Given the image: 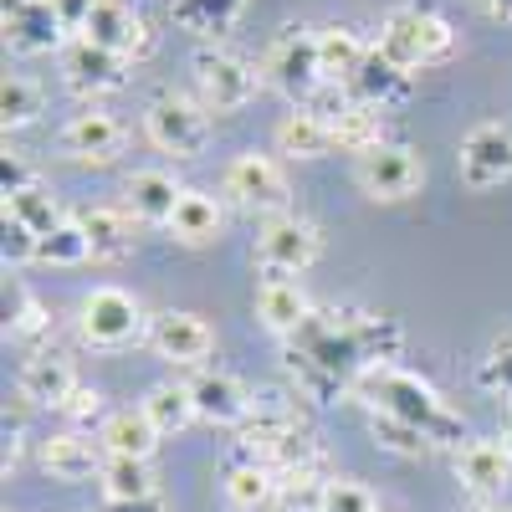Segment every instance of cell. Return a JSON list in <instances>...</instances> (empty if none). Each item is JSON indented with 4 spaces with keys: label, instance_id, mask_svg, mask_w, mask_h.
I'll use <instances>...</instances> for the list:
<instances>
[{
    "label": "cell",
    "instance_id": "cell-1",
    "mask_svg": "<svg viewBox=\"0 0 512 512\" xmlns=\"http://www.w3.org/2000/svg\"><path fill=\"white\" fill-rule=\"evenodd\" d=\"M405 333L395 318L338 303V308H313V318L282 338V369L292 379V395L313 405H338L359 395V379L369 369H384L400 359Z\"/></svg>",
    "mask_w": 512,
    "mask_h": 512
},
{
    "label": "cell",
    "instance_id": "cell-2",
    "mask_svg": "<svg viewBox=\"0 0 512 512\" xmlns=\"http://www.w3.org/2000/svg\"><path fill=\"white\" fill-rule=\"evenodd\" d=\"M303 395H282V390H262L251 400V415L236 425V456L262 461L272 472H287V466L318 461L323 446L313 436V425L297 405Z\"/></svg>",
    "mask_w": 512,
    "mask_h": 512
},
{
    "label": "cell",
    "instance_id": "cell-3",
    "mask_svg": "<svg viewBox=\"0 0 512 512\" xmlns=\"http://www.w3.org/2000/svg\"><path fill=\"white\" fill-rule=\"evenodd\" d=\"M369 405V415H395L405 425H415L420 436H431V446H461V415L441 400V390L431 379H420L400 364L369 369L359 379V395Z\"/></svg>",
    "mask_w": 512,
    "mask_h": 512
},
{
    "label": "cell",
    "instance_id": "cell-4",
    "mask_svg": "<svg viewBox=\"0 0 512 512\" xmlns=\"http://www.w3.org/2000/svg\"><path fill=\"white\" fill-rule=\"evenodd\" d=\"M374 47L390 62H400L405 72H420V67H436L456 52V31H451L446 16L425 11V6H400V11L384 16Z\"/></svg>",
    "mask_w": 512,
    "mask_h": 512
},
{
    "label": "cell",
    "instance_id": "cell-5",
    "mask_svg": "<svg viewBox=\"0 0 512 512\" xmlns=\"http://www.w3.org/2000/svg\"><path fill=\"white\" fill-rule=\"evenodd\" d=\"M267 82L277 93L292 98V108H308L328 82H323V62H318V31L308 26H282L267 47Z\"/></svg>",
    "mask_w": 512,
    "mask_h": 512
},
{
    "label": "cell",
    "instance_id": "cell-6",
    "mask_svg": "<svg viewBox=\"0 0 512 512\" xmlns=\"http://www.w3.org/2000/svg\"><path fill=\"white\" fill-rule=\"evenodd\" d=\"M77 328L93 349H128V344H139V338H149L139 297L123 292V287H93L77 308Z\"/></svg>",
    "mask_w": 512,
    "mask_h": 512
},
{
    "label": "cell",
    "instance_id": "cell-7",
    "mask_svg": "<svg viewBox=\"0 0 512 512\" xmlns=\"http://www.w3.org/2000/svg\"><path fill=\"white\" fill-rule=\"evenodd\" d=\"M190 72H195V93H200V103L210 113H236V108H246L256 98V88H262V72H256L241 52H231V47L195 52Z\"/></svg>",
    "mask_w": 512,
    "mask_h": 512
},
{
    "label": "cell",
    "instance_id": "cell-8",
    "mask_svg": "<svg viewBox=\"0 0 512 512\" xmlns=\"http://www.w3.org/2000/svg\"><path fill=\"white\" fill-rule=\"evenodd\" d=\"M323 251V236L308 216H292V210H282V216H267L262 231H256V267H262L267 277H303Z\"/></svg>",
    "mask_w": 512,
    "mask_h": 512
},
{
    "label": "cell",
    "instance_id": "cell-9",
    "mask_svg": "<svg viewBox=\"0 0 512 512\" xmlns=\"http://www.w3.org/2000/svg\"><path fill=\"white\" fill-rule=\"evenodd\" d=\"M144 134L154 149L175 154V159H195L205 154L210 144V108L205 103H190L180 93H159L144 113Z\"/></svg>",
    "mask_w": 512,
    "mask_h": 512
},
{
    "label": "cell",
    "instance_id": "cell-10",
    "mask_svg": "<svg viewBox=\"0 0 512 512\" xmlns=\"http://www.w3.org/2000/svg\"><path fill=\"white\" fill-rule=\"evenodd\" d=\"M226 195L251 210V216H282L287 210V175H282V164L267 159V154H236L226 164Z\"/></svg>",
    "mask_w": 512,
    "mask_h": 512
},
{
    "label": "cell",
    "instance_id": "cell-11",
    "mask_svg": "<svg viewBox=\"0 0 512 512\" xmlns=\"http://www.w3.org/2000/svg\"><path fill=\"white\" fill-rule=\"evenodd\" d=\"M461 185L466 190H497L512 180V123H477L461 139Z\"/></svg>",
    "mask_w": 512,
    "mask_h": 512
},
{
    "label": "cell",
    "instance_id": "cell-12",
    "mask_svg": "<svg viewBox=\"0 0 512 512\" xmlns=\"http://www.w3.org/2000/svg\"><path fill=\"white\" fill-rule=\"evenodd\" d=\"M149 349L164 359V364H180V369H195L216 354V333L200 313H180L169 308L159 318H149Z\"/></svg>",
    "mask_w": 512,
    "mask_h": 512
},
{
    "label": "cell",
    "instance_id": "cell-13",
    "mask_svg": "<svg viewBox=\"0 0 512 512\" xmlns=\"http://www.w3.org/2000/svg\"><path fill=\"white\" fill-rule=\"evenodd\" d=\"M359 185L374 195V200H410L420 185H425V164L415 149L405 144H379L374 154L359 159Z\"/></svg>",
    "mask_w": 512,
    "mask_h": 512
},
{
    "label": "cell",
    "instance_id": "cell-14",
    "mask_svg": "<svg viewBox=\"0 0 512 512\" xmlns=\"http://www.w3.org/2000/svg\"><path fill=\"white\" fill-rule=\"evenodd\" d=\"M82 41H93L103 52H118L128 62L144 57L149 52V21L139 16V0H98Z\"/></svg>",
    "mask_w": 512,
    "mask_h": 512
},
{
    "label": "cell",
    "instance_id": "cell-15",
    "mask_svg": "<svg viewBox=\"0 0 512 512\" xmlns=\"http://www.w3.org/2000/svg\"><path fill=\"white\" fill-rule=\"evenodd\" d=\"M62 154L77 159V164H113L123 154V123L108 113V108H82L62 123L57 134Z\"/></svg>",
    "mask_w": 512,
    "mask_h": 512
},
{
    "label": "cell",
    "instance_id": "cell-16",
    "mask_svg": "<svg viewBox=\"0 0 512 512\" xmlns=\"http://www.w3.org/2000/svg\"><path fill=\"white\" fill-rule=\"evenodd\" d=\"M190 400H195V420H205V425H236L251 415V390L231 374V369H200L195 379H190Z\"/></svg>",
    "mask_w": 512,
    "mask_h": 512
},
{
    "label": "cell",
    "instance_id": "cell-17",
    "mask_svg": "<svg viewBox=\"0 0 512 512\" xmlns=\"http://www.w3.org/2000/svg\"><path fill=\"white\" fill-rule=\"evenodd\" d=\"M62 72H67V88L82 93V98H103V93H118L128 82V57L118 52H103L93 41H72L67 57H62Z\"/></svg>",
    "mask_w": 512,
    "mask_h": 512
},
{
    "label": "cell",
    "instance_id": "cell-18",
    "mask_svg": "<svg viewBox=\"0 0 512 512\" xmlns=\"http://www.w3.org/2000/svg\"><path fill=\"white\" fill-rule=\"evenodd\" d=\"M456 482L477 502H497L512 482V451L502 441H466L456 451Z\"/></svg>",
    "mask_w": 512,
    "mask_h": 512
},
{
    "label": "cell",
    "instance_id": "cell-19",
    "mask_svg": "<svg viewBox=\"0 0 512 512\" xmlns=\"http://www.w3.org/2000/svg\"><path fill=\"white\" fill-rule=\"evenodd\" d=\"M103 461L108 456H103V446L88 431H57V436L41 441V466H47V477L52 482H67V487L93 482L103 472Z\"/></svg>",
    "mask_w": 512,
    "mask_h": 512
},
{
    "label": "cell",
    "instance_id": "cell-20",
    "mask_svg": "<svg viewBox=\"0 0 512 512\" xmlns=\"http://www.w3.org/2000/svg\"><path fill=\"white\" fill-rule=\"evenodd\" d=\"M77 369H72V359H62V354H31L26 364H21V379H16V390H21V400L26 405H36V410H62L67 400H72V390H77Z\"/></svg>",
    "mask_w": 512,
    "mask_h": 512
},
{
    "label": "cell",
    "instance_id": "cell-21",
    "mask_svg": "<svg viewBox=\"0 0 512 512\" xmlns=\"http://www.w3.org/2000/svg\"><path fill=\"white\" fill-rule=\"evenodd\" d=\"M0 26H6V47L16 57H41V52H57L62 47V21L52 11V0H26V6L6 11L0 16Z\"/></svg>",
    "mask_w": 512,
    "mask_h": 512
},
{
    "label": "cell",
    "instance_id": "cell-22",
    "mask_svg": "<svg viewBox=\"0 0 512 512\" xmlns=\"http://www.w3.org/2000/svg\"><path fill=\"white\" fill-rule=\"evenodd\" d=\"M221 492L236 512H277L282 507V487H277V472L262 461H246L231 451L226 472H221Z\"/></svg>",
    "mask_w": 512,
    "mask_h": 512
},
{
    "label": "cell",
    "instance_id": "cell-23",
    "mask_svg": "<svg viewBox=\"0 0 512 512\" xmlns=\"http://www.w3.org/2000/svg\"><path fill=\"white\" fill-rule=\"evenodd\" d=\"M180 180L169 175V169H139L134 180L123 185V210L144 226H169L180 210Z\"/></svg>",
    "mask_w": 512,
    "mask_h": 512
},
{
    "label": "cell",
    "instance_id": "cell-24",
    "mask_svg": "<svg viewBox=\"0 0 512 512\" xmlns=\"http://www.w3.org/2000/svg\"><path fill=\"white\" fill-rule=\"evenodd\" d=\"M256 318H262L277 338H292L313 318V303H308L303 282L297 277H262V287H256Z\"/></svg>",
    "mask_w": 512,
    "mask_h": 512
},
{
    "label": "cell",
    "instance_id": "cell-25",
    "mask_svg": "<svg viewBox=\"0 0 512 512\" xmlns=\"http://www.w3.org/2000/svg\"><path fill=\"white\" fill-rule=\"evenodd\" d=\"M410 77L415 72H405L400 62H390L379 47H369V57H364V67L354 72V82H349V98L354 103H364V108H390V103H400L405 93H410Z\"/></svg>",
    "mask_w": 512,
    "mask_h": 512
},
{
    "label": "cell",
    "instance_id": "cell-26",
    "mask_svg": "<svg viewBox=\"0 0 512 512\" xmlns=\"http://www.w3.org/2000/svg\"><path fill=\"white\" fill-rule=\"evenodd\" d=\"M82 236H88V251L93 262H123L128 251H134V216H128L123 205H93L77 216Z\"/></svg>",
    "mask_w": 512,
    "mask_h": 512
},
{
    "label": "cell",
    "instance_id": "cell-27",
    "mask_svg": "<svg viewBox=\"0 0 512 512\" xmlns=\"http://www.w3.org/2000/svg\"><path fill=\"white\" fill-rule=\"evenodd\" d=\"M221 231H226L221 200L205 195V190H185L175 221H169V236H175L180 246H210V241H221Z\"/></svg>",
    "mask_w": 512,
    "mask_h": 512
},
{
    "label": "cell",
    "instance_id": "cell-28",
    "mask_svg": "<svg viewBox=\"0 0 512 512\" xmlns=\"http://www.w3.org/2000/svg\"><path fill=\"white\" fill-rule=\"evenodd\" d=\"M98 446L103 456H134V461H149L154 446H159V431L144 410H118L98 425Z\"/></svg>",
    "mask_w": 512,
    "mask_h": 512
},
{
    "label": "cell",
    "instance_id": "cell-29",
    "mask_svg": "<svg viewBox=\"0 0 512 512\" xmlns=\"http://www.w3.org/2000/svg\"><path fill=\"white\" fill-rule=\"evenodd\" d=\"M277 149L287 159H323L333 149V123L313 108H292L282 123H277Z\"/></svg>",
    "mask_w": 512,
    "mask_h": 512
},
{
    "label": "cell",
    "instance_id": "cell-30",
    "mask_svg": "<svg viewBox=\"0 0 512 512\" xmlns=\"http://www.w3.org/2000/svg\"><path fill=\"white\" fill-rule=\"evenodd\" d=\"M364 57H369V47L349 26H323L318 31V62H323V82H328V88H344L349 93V82L364 67Z\"/></svg>",
    "mask_w": 512,
    "mask_h": 512
},
{
    "label": "cell",
    "instance_id": "cell-31",
    "mask_svg": "<svg viewBox=\"0 0 512 512\" xmlns=\"http://www.w3.org/2000/svg\"><path fill=\"white\" fill-rule=\"evenodd\" d=\"M246 11V0H169V16H175L180 31L195 36H226Z\"/></svg>",
    "mask_w": 512,
    "mask_h": 512
},
{
    "label": "cell",
    "instance_id": "cell-32",
    "mask_svg": "<svg viewBox=\"0 0 512 512\" xmlns=\"http://www.w3.org/2000/svg\"><path fill=\"white\" fill-rule=\"evenodd\" d=\"M379 144H390L384 139V113L379 108H364V103H354V108H344L333 118V149H344V154H374Z\"/></svg>",
    "mask_w": 512,
    "mask_h": 512
},
{
    "label": "cell",
    "instance_id": "cell-33",
    "mask_svg": "<svg viewBox=\"0 0 512 512\" xmlns=\"http://www.w3.org/2000/svg\"><path fill=\"white\" fill-rule=\"evenodd\" d=\"M333 472H328V461H303V466H287V472H277V487H282V507L287 512H318L323 492H328Z\"/></svg>",
    "mask_w": 512,
    "mask_h": 512
},
{
    "label": "cell",
    "instance_id": "cell-34",
    "mask_svg": "<svg viewBox=\"0 0 512 512\" xmlns=\"http://www.w3.org/2000/svg\"><path fill=\"white\" fill-rule=\"evenodd\" d=\"M139 410L154 420V431H159V436H180L185 425L195 420L190 384H154V390L144 395V405H139Z\"/></svg>",
    "mask_w": 512,
    "mask_h": 512
},
{
    "label": "cell",
    "instance_id": "cell-35",
    "mask_svg": "<svg viewBox=\"0 0 512 512\" xmlns=\"http://www.w3.org/2000/svg\"><path fill=\"white\" fill-rule=\"evenodd\" d=\"M103 492L118 497V502H139V497H159L154 492V472H149V461H134V456H108L103 461V472H98Z\"/></svg>",
    "mask_w": 512,
    "mask_h": 512
},
{
    "label": "cell",
    "instance_id": "cell-36",
    "mask_svg": "<svg viewBox=\"0 0 512 512\" xmlns=\"http://www.w3.org/2000/svg\"><path fill=\"white\" fill-rule=\"evenodd\" d=\"M472 374H477V390H487L497 400H512V328H502L492 344L482 349Z\"/></svg>",
    "mask_w": 512,
    "mask_h": 512
},
{
    "label": "cell",
    "instance_id": "cell-37",
    "mask_svg": "<svg viewBox=\"0 0 512 512\" xmlns=\"http://www.w3.org/2000/svg\"><path fill=\"white\" fill-rule=\"evenodd\" d=\"M6 216H16L31 236H52L67 216H62V205L47 195V190H41V185H31V190H21V195H11L6 200Z\"/></svg>",
    "mask_w": 512,
    "mask_h": 512
},
{
    "label": "cell",
    "instance_id": "cell-38",
    "mask_svg": "<svg viewBox=\"0 0 512 512\" xmlns=\"http://www.w3.org/2000/svg\"><path fill=\"white\" fill-rule=\"evenodd\" d=\"M41 118V88L31 77H16L6 72V82H0V123H6V134L11 128H26Z\"/></svg>",
    "mask_w": 512,
    "mask_h": 512
},
{
    "label": "cell",
    "instance_id": "cell-39",
    "mask_svg": "<svg viewBox=\"0 0 512 512\" xmlns=\"http://www.w3.org/2000/svg\"><path fill=\"white\" fill-rule=\"evenodd\" d=\"M36 262H52V267H77V262H93V251H88V236H82L77 221H62L52 236H41L36 246Z\"/></svg>",
    "mask_w": 512,
    "mask_h": 512
},
{
    "label": "cell",
    "instance_id": "cell-40",
    "mask_svg": "<svg viewBox=\"0 0 512 512\" xmlns=\"http://www.w3.org/2000/svg\"><path fill=\"white\" fill-rule=\"evenodd\" d=\"M369 431H374V441L384 451H395V456H425V451H436L431 436H420L415 425H405L395 415H369Z\"/></svg>",
    "mask_w": 512,
    "mask_h": 512
},
{
    "label": "cell",
    "instance_id": "cell-41",
    "mask_svg": "<svg viewBox=\"0 0 512 512\" xmlns=\"http://www.w3.org/2000/svg\"><path fill=\"white\" fill-rule=\"evenodd\" d=\"M374 507H379L374 492L364 482H354V477H333L323 502H318V512H374Z\"/></svg>",
    "mask_w": 512,
    "mask_h": 512
},
{
    "label": "cell",
    "instance_id": "cell-42",
    "mask_svg": "<svg viewBox=\"0 0 512 512\" xmlns=\"http://www.w3.org/2000/svg\"><path fill=\"white\" fill-rule=\"evenodd\" d=\"M62 415L72 420V431H93V425H103V420H108L103 390H98V384H77V390H72V400L62 405Z\"/></svg>",
    "mask_w": 512,
    "mask_h": 512
},
{
    "label": "cell",
    "instance_id": "cell-43",
    "mask_svg": "<svg viewBox=\"0 0 512 512\" xmlns=\"http://www.w3.org/2000/svg\"><path fill=\"white\" fill-rule=\"evenodd\" d=\"M36 246H41V236H31L16 216H6V226H0V251H6V262H36Z\"/></svg>",
    "mask_w": 512,
    "mask_h": 512
},
{
    "label": "cell",
    "instance_id": "cell-44",
    "mask_svg": "<svg viewBox=\"0 0 512 512\" xmlns=\"http://www.w3.org/2000/svg\"><path fill=\"white\" fill-rule=\"evenodd\" d=\"M26 400H11L6 405V420H0V431H6V472L16 466V456H21V446H26Z\"/></svg>",
    "mask_w": 512,
    "mask_h": 512
},
{
    "label": "cell",
    "instance_id": "cell-45",
    "mask_svg": "<svg viewBox=\"0 0 512 512\" xmlns=\"http://www.w3.org/2000/svg\"><path fill=\"white\" fill-rule=\"evenodd\" d=\"M31 185H36V180H31L26 159H21V154H11V149L0 154V190H6V200H11V195H21V190H31Z\"/></svg>",
    "mask_w": 512,
    "mask_h": 512
},
{
    "label": "cell",
    "instance_id": "cell-46",
    "mask_svg": "<svg viewBox=\"0 0 512 512\" xmlns=\"http://www.w3.org/2000/svg\"><path fill=\"white\" fill-rule=\"evenodd\" d=\"M93 6H98V0H52V11H57V21H62V31L72 36H82V31H88V21H93Z\"/></svg>",
    "mask_w": 512,
    "mask_h": 512
},
{
    "label": "cell",
    "instance_id": "cell-47",
    "mask_svg": "<svg viewBox=\"0 0 512 512\" xmlns=\"http://www.w3.org/2000/svg\"><path fill=\"white\" fill-rule=\"evenodd\" d=\"M93 512H164V502H159V497H139V502H118V497H103V507H93Z\"/></svg>",
    "mask_w": 512,
    "mask_h": 512
},
{
    "label": "cell",
    "instance_id": "cell-48",
    "mask_svg": "<svg viewBox=\"0 0 512 512\" xmlns=\"http://www.w3.org/2000/svg\"><path fill=\"white\" fill-rule=\"evenodd\" d=\"M482 6H487L492 16H507V21H512V0H482Z\"/></svg>",
    "mask_w": 512,
    "mask_h": 512
},
{
    "label": "cell",
    "instance_id": "cell-49",
    "mask_svg": "<svg viewBox=\"0 0 512 512\" xmlns=\"http://www.w3.org/2000/svg\"><path fill=\"white\" fill-rule=\"evenodd\" d=\"M502 446L512 451V405H507V425H502Z\"/></svg>",
    "mask_w": 512,
    "mask_h": 512
},
{
    "label": "cell",
    "instance_id": "cell-50",
    "mask_svg": "<svg viewBox=\"0 0 512 512\" xmlns=\"http://www.w3.org/2000/svg\"><path fill=\"white\" fill-rule=\"evenodd\" d=\"M466 512H507L502 502H477V507H466Z\"/></svg>",
    "mask_w": 512,
    "mask_h": 512
},
{
    "label": "cell",
    "instance_id": "cell-51",
    "mask_svg": "<svg viewBox=\"0 0 512 512\" xmlns=\"http://www.w3.org/2000/svg\"><path fill=\"white\" fill-rule=\"evenodd\" d=\"M374 512H384V507H374Z\"/></svg>",
    "mask_w": 512,
    "mask_h": 512
}]
</instances>
